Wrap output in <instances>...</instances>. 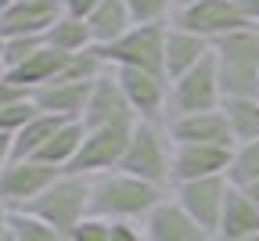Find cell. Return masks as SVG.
Masks as SVG:
<instances>
[{
    "label": "cell",
    "mask_w": 259,
    "mask_h": 241,
    "mask_svg": "<svg viewBox=\"0 0 259 241\" xmlns=\"http://www.w3.org/2000/svg\"><path fill=\"white\" fill-rule=\"evenodd\" d=\"M90 216L101 220H148L162 202H166V187H155L141 177H130L122 169L90 177Z\"/></svg>",
    "instance_id": "6da1fadb"
},
{
    "label": "cell",
    "mask_w": 259,
    "mask_h": 241,
    "mask_svg": "<svg viewBox=\"0 0 259 241\" xmlns=\"http://www.w3.org/2000/svg\"><path fill=\"white\" fill-rule=\"evenodd\" d=\"M223 97H259V25L227 32L212 44Z\"/></svg>",
    "instance_id": "7a4b0ae2"
},
{
    "label": "cell",
    "mask_w": 259,
    "mask_h": 241,
    "mask_svg": "<svg viewBox=\"0 0 259 241\" xmlns=\"http://www.w3.org/2000/svg\"><path fill=\"white\" fill-rule=\"evenodd\" d=\"M173 137L166 130V123H144L137 119L134 126V141L126 148V158H122V173L130 177H141L155 187H166L173 184Z\"/></svg>",
    "instance_id": "3957f363"
},
{
    "label": "cell",
    "mask_w": 259,
    "mask_h": 241,
    "mask_svg": "<svg viewBox=\"0 0 259 241\" xmlns=\"http://www.w3.org/2000/svg\"><path fill=\"white\" fill-rule=\"evenodd\" d=\"M90 177H76V173H65L61 180H54L36 202L25 205V213H32L36 220L51 223L54 230H61L69 237L87 216H90Z\"/></svg>",
    "instance_id": "277c9868"
},
{
    "label": "cell",
    "mask_w": 259,
    "mask_h": 241,
    "mask_svg": "<svg viewBox=\"0 0 259 241\" xmlns=\"http://www.w3.org/2000/svg\"><path fill=\"white\" fill-rule=\"evenodd\" d=\"M166 29L169 25H134L108 47H97L112 68H144L166 72Z\"/></svg>",
    "instance_id": "5b68a950"
},
{
    "label": "cell",
    "mask_w": 259,
    "mask_h": 241,
    "mask_svg": "<svg viewBox=\"0 0 259 241\" xmlns=\"http://www.w3.org/2000/svg\"><path fill=\"white\" fill-rule=\"evenodd\" d=\"M134 126L137 123H115V126H101V130H87V141L76 155V162L65 169V173L76 177H101L122 166L126 148L134 141Z\"/></svg>",
    "instance_id": "8992f818"
},
{
    "label": "cell",
    "mask_w": 259,
    "mask_h": 241,
    "mask_svg": "<svg viewBox=\"0 0 259 241\" xmlns=\"http://www.w3.org/2000/svg\"><path fill=\"white\" fill-rule=\"evenodd\" d=\"M223 105V83H220V65L216 54H209L198 68L169 83V115H194V112H216Z\"/></svg>",
    "instance_id": "52a82bcc"
},
{
    "label": "cell",
    "mask_w": 259,
    "mask_h": 241,
    "mask_svg": "<svg viewBox=\"0 0 259 241\" xmlns=\"http://www.w3.org/2000/svg\"><path fill=\"white\" fill-rule=\"evenodd\" d=\"M65 177V169L36 162V158H11L0 169V202L8 209H25L29 202H36L54 180Z\"/></svg>",
    "instance_id": "ba28073f"
},
{
    "label": "cell",
    "mask_w": 259,
    "mask_h": 241,
    "mask_svg": "<svg viewBox=\"0 0 259 241\" xmlns=\"http://www.w3.org/2000/svg\"><path fill=\"white\" fill-rule=\"evenodd\" d=\"M173 25L216 44V40L227 36V32H238V29L252 25V22L245 18L238 0H198V4H191L184 11H173Z\"/></svg>",
    "instance_id": "9c48e42d"
},
{
    "label": "cell",
    "mask_w": 259,
    "mask_h": 241,
    "mask_svg": "<svg viewBox=\"0 0 259 241\" xmlns=\"http://www.w3.org/2000/svg\"><path fill=\"white\" fill-rule=\"evenodd\" d=\"M115 79L130 101L137 119L162 123L169 112V76L166 72H144V68H115Z\"/></svg>",
    "instance_id": "30bf717a"
},
{
    "label": "cell",
    "mask_w": 259,
    "mask_h": 241,
    "mask_svg": "<svg viewBox=\"0 0 259 241\" xmlns=\"http://www.w3.org/2000/svg\"><path fill=\"white\" fill-rule=\"evenodd\" d=\"M227 194H231V184H227V177L187 180V184H177V187H173V198L184 205V213H187L191 220H198L212 237H216L220 220H223Z\"/></svg>",
    "instance_id": "8fae6325"
},
{
    "label": "cell",
    "mask_w": 259,
    "mask_h": 241,
    "mask_svg": "<svg viewBox=\"0 0 259 241\" xmlns=\"http://www.w3.org/2000/svg\"><path fill=\"white\" fill-rule=\"evenodd\" d=\"M79 123L87 130H101V126H115V123H137L134 108H130V101H126V94H122V87L115 79V68L94 83L90 101H87V112H83Z\"/></svg>",
    "instance_id": "7c38bea8"
},
{
    "label": "cell",
    "mask_w": 259,
    "mask_h": 241,
    "mask_svg": "<svg viewBox=\"0 0 259 241\" xmlns=\"http://www.w3.org/2000/svg\"><path fill=\"white\" fill-rule=\"evenodd\" d=\"M234 148L220 144H177L173 148V187L187 180H205V177H227Z\"/></svg>",
    "instance_id": "4fadbf2b"
},
{
    "label": "cell",
    "mask_w": 259,
    "mask_h": 241,
    "mask_svg": "<svg viewBox=\"0 0 259 241\" xmlns=\"http://www.w3.org/2000/svg\"><path fill=\"white\" fill-rule=\"evenodd\" d=\"M166 130L173 144H220V148H238L234 133L227 126V115L216 112H194V115H173L166 119Z\"/></svg>",
    "instance_id": "5bb4252c"
},
{
    "label": "cell",
    "mask_w": 259,
    "mask_h": 241,
    "mask_svg": "<svg viewBox=\"0 0 259 241\" xmlns=\"http://www.w3.org/2000/svg\"><path fill=\"white\" fill-rule=\"evenodd\" d=\"M61 0H18L8 11H0V40L11 36H44L58 22Z\"/></svg>",
    "instance_id": "9a60e30c"
},
{
    "label": "cell",
    "mask_w": 259,
    "mask_h": 241,
    "mask_svg": "<svg viewBox=\"0 0 259 241\" xmlns=\"http://www.w3.org/2000/svg\"><path fill=\"white\" fill-rule=\"evenodd\" d=\"M144 237L148 241H212V234L198 220H191L177 198H166L144 220Z\"/></svg>",
    "instance_id": "2e32d148"
},
{
    "label": "cell",
    "mask_w": 259,
    "mask_h": 241,
    "mask_svg": "<svg viewBox=\"0 0 259 241\" xmlns=\"http://www.w3.org/2000/svg\"><path fill=\"white\" fill-rule=\"evenodd\" d=\"M69 58H72V54H61V51H54V47H40L29 61H22L18 68H11V72H8V83H15V87L25 90V94H36V90L58 83V79L65 76Z\"/></svg>",
    "instance_id": "e0dca14e"
},
{
    "label": "cell",
    "mask_w": 259,
    "mask_h": 241,
    "mask_svg": "<svg viewBox=\"0 0 259 241\" xmlns=\"http://www.w3.org/2000/svg\"><path fill=\"white\" fill-rule=\"evenodd\" d=\"M209 54H212V44L205 36H194V32L177 29V25L166 29V76H169V83L187 76L191 68H198Z\"/></svg>",
    "instance_id": "ac0fdd59"
},
{
    "label": "cell",
    "mask_w": 259,
    "mask_h": 241,
    "mask_svg": "<svg viewBox=\"0 0 259 241\" xmlns=\"http://www.w3.org/2000/svg\"><path fill=\"white\" fill-rule=\"evenodd\" d=\"M90 90L94 83H51L44 90L32 94V101H36V108L47 112V115H61V119H83L87 112V101H90Z\"/></svg>",
    "instance_id": "d6986e66"
},
{
    "label": "cell",
    "mask_w": 259,
    "mask_h": 241,
    "mask_svg": "<svg viewBox=\"0 0 259 241\" xmlns=\"http://www.w3.org/2000/svg\"><path fill=\"white\" fill-rule=\"evenodd\" d=\"M252 234H259V209H255V202H252L245 191L231 187L216 237H220V241H245V237H252Z\"/></svg>",
    "instance_id": "ffe728a7"
},
{
    "label": "cell",
    "mask_w": 259,
    "mask_h": 241,
    "mask_svg": "<svg viewBox=\"0 0 259 241\" xmlns=\"http://www.w3.org/2000/svg\"><path fill=\"white\" fill-rule=\"evenodd\" d=\"M87 25H90L94 47H108V44H115L119 36H126L137 22H134V15H130L126 0H101L97 11L87 18Z\"/></svg>",
    "instance_id": "44dd1931"
},
{
    "label": "cell",
    "mask_w": 259,
    "mask_h": 241,
    "mask_svg": "<svg viewBox=\"0 0 259 241\" xmlns=\"http://www.w3.org/2000/svg\"><path fill=\"white\" fill-rule=\"evenodd\" d=\"M83 141H87V126H83L79 119H69V123H65V126L51 137V141L40 148L36 162H47V166H58V169H69V166L76 162Z\"/></svg>",
    "instance_id": "7402d4cb"
},
{
    "label": "cell",
    "mask_w": 259,
    "mask_h": 241,
    "mask_svg": "<svg viewBox=\"0 0 259 241\" xmlns=\"http://www.w3.org/2000/svg\"><path fill=\"white\" fill-rule=\"evenodd\" d=\"M65 123H69V119L40 112L29 126H22V130L11 137V158H36V155H40V148L51 141V137H54Z\"/></svg>",
    "instance_id": "603a6c76"
},
{
    "label": "cell",
    "mask_w": 259,
    "mask_h": 241,
    "mask_svg": "<svg viewBox=\"0 0 259 241\" xmlns=\"http://www.w3.org/2000/svg\"><path fill=\"white\" fill-rule=\"evenodd\" d=\"M44 44L61 51V54H83L94 47V36H90V25L83 18H72V15H58V22L44 32Z\"/></svg>",
    "instance_id": "cb8c5ba5"
},
{
    "label": "cell",
    "mask_w": 259,
    "mask_h": 241,
    "mask_svg": "<svg viewBox=\"0 0 259 241\" xmlns=\"http://www.w3.org/2000/svg\"><path fill=\"white\" fill-rule=\"evenodd\" d=\"M220 112L227 115V126L234 133V144L259 141V97H223Z\"/></svg>",
    "instance_id": "d4e9b609"
},
{
    "label": "cell",
    "mask_w": 259,
    "mask_h": 241,
    "mask_svg": "<svg viewBox=\"0 0 259 241\" xmlns=\"http://www.w3.org/2000/svg\"><path fill=\"white\" fill-rule=\"evenodd\" d=\"M227 184L238 187V191H248L252 184H259V141L234 148L231 166H227Z\"/></svg>",
    "instance_id": "484cf974"
},
{
    "label": "cell",
    "mask_w": 259,
    "mask_h": 241,
    "mask_svg": "<svg viewBox=\"0 0 259 241\" xmlns=\"http://www.w3.org/2000/svg\"><path fill=\"white\" fill-rule=\"evenodd\" d=\"M11 234H15V241H69L61 230H54L51 223L36 220L25 209H11Z\"/></svg>",
    "instance_id": "4316f807"
},
{
    "label": "cell",
    "mask_w": 259,
    "mask_h": 241,
    "mask_svg": "<svg viewBox=\"0 0 259 241\" xmlns=\"http://www.w3.org/2000/svg\"><path fill=\"white\" fill-rule=\"evenodd\" d=\"M36 115H40V108H36V101H32V94H29V97H22V101H11V105L0 108V133L15 137L22 126H29Z\"/></svg>",
    "instance_id": "83f0119b"
},
{
    "label": "cell",
    "mask_w": 259,
    "mask_h": 241,
    "mask_svg": "<svg viewBox=\"0 0 259 241\" xmlns=\"http://www.w3.org/2000/svg\"><path fill=\"white\" fill-rule=\"evenodd\" d=\"M126 8L137 25H166V18L173 15V0H126Z\"/></svg>",
    "instance_id": "f1b7e54d"
},
{
    "label": "cell",
    "mask_w": 259,
    "mask_h": 241,
    "mask_svg": "<svg viewBox=\"0 0 259 241\" xmlns=\"http://www.w3.org/2000/svg\"><path fill=\"white\" fill-rule=\"evenodd\" d=\"M40 47H47L44 36H11V40H4V54H0V61H4V68L11 72V68H18L22 61H29Z\"/></svg>",
    "instance_id": "f546056e"
},
{
    "label": "cell",
    "mask_w": 259,
    "mask_h": 241,
    "mask_svg": "<svg viewBox=\"0 0 259 241\" xmlns=\"http://www.w3.org/2000/svg\"><path fill=\"white\" fill-rule=\"evenodd\" d=\"M69 241H112V220L87 216V220L69 234Z\"/></svg>",
    "instance_id": "4dcf8cb0"
},
{
    "label": "cell",
    "mask_w": 259,
    "mask_h": 241,
    "mask_svg": "<svg viewBox=\"0 0 259 241\" xmlns=\"http://www.w3.org/2000/svg\"><path fill=\"white\" fill-rule=\"evenodd\" d=\"M97 4H101V0H61V11L65 15H72V18H90L94 11H97Z\"/></svg>",
    "instance_id": "1f68e13d"
},
{
    "label": "cell",
    "mask_w": 259,
    "mask_h": 241,
    "mask_svg": "<svg viewBox=\"0 0 259 241\" xmlns=\"http://www.w3.org/2000/svg\"><path fill=\"white\" fill-rule=\"evenodd\" d=\"M112 241H148L130 220H112Z\"/></svg>",
    "instance_id": "d6a6232c"
},
{
    "label": "cell",
    "mask_w": 259,
    "mask_h": 241,
    "mask_svg": "<svg viewBox=\"0 0 259 241\" xmlns=\"http://www.w3.org/2000/svg\"><path fill=\"white\" fill-rule=\"evenodd\" d=\"M22 97H29L25 90H18L15 83H8V79H0V108L4 105H11V101H22Z\"/></svg>",
    "instance_id": "836d02e7"
},
{
    "label": "cell",
    "mask_w": 259,
    "mask_h": 241,
    "mask_svg": "<svg viewBox=\"0 0 259 241\" xmlns=\"http://www.w3.org/2000/svg\"><path fill=\"white\" fill-rule=\"evenodd\" d=\"M8 237H11V209L0 202V241H8Z\"/></svg>",
    "instance_id": "e575fe53"
},
{
    "label": "cell",
    "mask_w": 259,
    "mask_h": 241,
    "mask_svg": "<svg viewBox=\"0 0 259 241\" xmlns=\"http://www.w3.org/2000/svg\"><path fill=\"white\" fill-rule=\"evenodd\" d=\"M238 4H241L245 18H248L252 25H259V0H238Z\"/></svg>",
    "instance_id": "d590c367"
},
{
    "label": "cell",
    "mask_w": 259,
    "mask_h": 241,
    "mask_svg": "<svg viewBox=\"0 0 259 241\" xmlns=\"http://www.w3.org/2000/svg\"><path fill=\"white\" fill-rule=\"evenodd\" d=\"M8 162H11V137L0 133V169H4Z\"/></svg>",
    "instance_id": "8d00e7d4"
},
{
    "label": "cell",
    "mask_w": 259,
    "mask_h": 241,
    "mask_svg": "<svg viewBox=\"0 0 259 241\" xmlns=\"http://www.w3.org/2000/svg\"><path fill=\"white\" fill-rule=\"evenodd\" d=\"M191 4H198V0H173V11H184V8H191Z\"/></svg>",
    "instance_id": "74e56055"
},
{
    "label": "cell",
    "mask_w": 259,
    "mask_h": 241,
    "mask_svg": "<svg viewBox=\"0 0 259 241\" xmlns=\"http://www.w3.org/2000/svg\"><path fill=\"white\" fill-rule=\"evenodd\" d=\"M245 194H248V198H252V202H255V209H259V184H252V187H248V191H245Z\"/></svg>",
    "instance_id": "f35d334b"
},
{
    "label": "cell",
    "mask_w": 259,
    "mask_h": 241,
    "mask_svg": "<svg viewBox=\"0 0 259 241\" xmlns=\"http://www.w3.org/2000/svg\"><path fill=\"white\" fill-rule=\"evenodd\" d=\"M11 4H18V0H0V11H8Z\"/></svg>",
    "instance_id": "ab89813d"
},
{
    "label": "cell",
    "mask_w": 259,
    "mask_h": 241,
    "mask_svg": "<svg viewBox=\"0 0 259 241\" xmlns=\"http://www.w3.org/2000/svg\"><path fill=\"white\" fill-rule=\"evenodd\" d=\"M245 241H259V234H252V237H245Z\"/></svg>",
    "instance_id": "60d3db41"
},
{
    "label": "cell",
    "mask_w": 259,
    "mask_h": 241,
    "mask_svg": "<svg viewBox=\"0 0 259 241\" xmlns=\"http://www.w3.org/2000/svg\"><path fill=\"white\" fill-rule=\"evenodd\" d=\"M8 241H15V234H11V237H8Z\"/></svg>",
    "instance_id": "b9f144b4"
}]
</instances>
